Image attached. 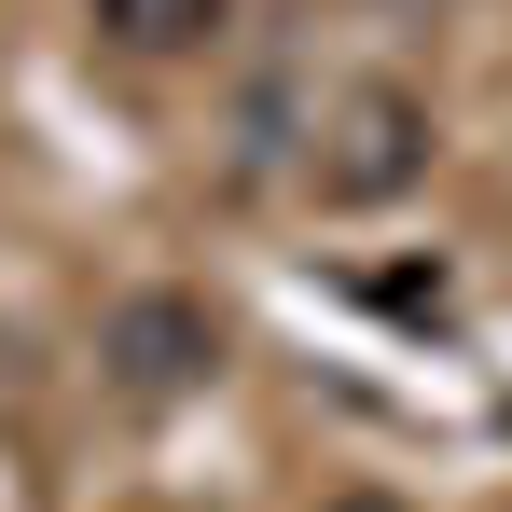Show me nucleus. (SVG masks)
<instances>
[{"label":"nucleus","instance_id":"nucleus-4","mask_svg":"<svg viewBox=\"0 0 512 512\" xmlns=\"http://www.w3.org/2000/svg\"><path fill=\"white\" fill-rule=\"evenodd\" d=\"M333 512H402V499H333Z\"/></svg>","mask_w":512,"mask_h":512},{"label":"nucleus","instance_id":"nucleus-1","mask_svg":"<svg viewBox=\"0 0 512 512\" xmlns=\"http://www.w3.org/2000/svg\"><path fill=\"white\" fill-rule=\"evenodd\" d=\"M416 167H429V111L402 84H346L333 139H319V194H333V208H374V194H402Z\"/></svg>","mask_w":512,"mask_h":512},{"label":"nucleus","instance_id":"nucleus-3","mask_svg":"<svg viewBox=\"0 0 512 512\" xmlns=\"http://www.w3.org/2000/svg\"><path fill=\"white\" fill-rule=\"evenodd\" d=\"M222 14H236V0H97V28H111L125 56H194Z\"/></svg>","mask_w":512,"mask_h":512},{"label":"nucleus","instance_id":"nucleus-2","mask_svg":"<svg viewBox=\"0 0 512 512\" xmlns=\"http://www.w3.org/2000/svg\"><path fill=\"white\" fill-rule=\"evenodd\" d=\"M111 374H125L139 402L208 388V374H222V319H208V305H180V291H139V305H111Z\"/></svg>","mask_w":512,"mask_h":512}]
</instances>
